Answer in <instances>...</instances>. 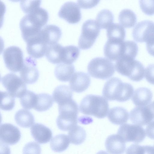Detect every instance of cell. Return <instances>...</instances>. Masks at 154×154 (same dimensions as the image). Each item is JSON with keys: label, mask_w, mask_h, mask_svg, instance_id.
I'll list each match as a JSON object with an SVG mask.
<instances>
[{"label": "cell", "mask_w": 154, "mask_h": 154, "mask_svg": "<svg viewBox=\"0 0 154 154\" xmlns=\"http://www.w3.org/2000/svg\"><path fill=\"white\" fill-rule=\"evenodd\" d=\"M49 14L45 9L39 8L27 14L21 20L20 27L22 38L27 42L37 35L48 23Z\"/></svg>", "instance_id": "cell-1"}, {"label": "cell", "mask_w": 154, "mask_h": 154, "mask_svg": "<svg viewBox=\"0 0 154 154\" xmlns=\"http://www.w3.org/2000/svg\"><path fill=\"white\" fill-rule=\"evenodd\" d=\"M134 90L131 84L123 82L120 79L114 77L106 82L102 94L104 97L108 100L123 102L131 98Z\"/></svg>", "instance_id": "cell-2"}, {"label": "cell", "mask_w": 154, "mask_h": 154, "mask_svg": "<svg viewBox=\"0 0 154 154\" xmlns=\"http://www.w3.org/2000/svg\"><path fill=\"white\" fill-rule=\"evenodd\" d=\"M109 109L108 101L99 95H87L82 99L79 105V110L82 113L99 119L105 117Z\"/></svg>", "instance_id": "cell-3"}, {"label": "cell", "mask_w": 154, "mask_h": 154, "mask_svg": "<svg viewBox=\"0 0 154 154\" xmlns=\"http://www.w3.org/2000/svg\"><path fill=\"white\" fill-rule=\"evenodd\" d=\"M59 115L56 119L58 128L64 131H69L78 122V105L71 99L58 105Z\"/></svg>", "instance_id": "cell-4"}, {"label": "cell", "mask_w": 154, "mask_h": 154, "mask_svg": "<svg viewBox=\"0 0 154 154\" xmlns=\"http://www.w3.org/2000/svg\"><path fill=\"white\" fill-rule=\"evenodd\" d=\"M115 67L119 73L132 81L139 82L144 77V66L140 62L132 57L126 56L120 57L116 61Z\"/></svg>", "instance_id": "cell-5"}, {"label": "cell", "mask_w": 154, "mask_h": 154, "mask_svg": "<svg viewBox=\"0 0 154 154\" xmlns=\"http://www.w3.org/2000/svg\"><path fill=\"white\" fill-rule=\"evenodd\" d=\"M132 34L136 42H146L147 51L154 57V22L144 20L138 23L134 28Z\"/></svg>", "instance_id": "cell-6"}, {"label": "cell", "mask_w": 154, "mask_h": 154, "mask_svg": "<svg viewBox=\"0 0 154 154\" xmlns=\"http://www.w3.org/2000/svg\"><path fill=\"white\" fill-rule=\"evenodd\" d=\"M115 67L110 60L104 57H97L92 59L89 63L88 71L92 77L106 79L113 75Z\"/></svg>", "instance_id": "cell-7"}, {"label": "cell", "mask_w": 154, "mask_h": 154, "mask_svg": "<svg viewBox=\"0 0 154 154\" xmlns=\"http://www.w3.org/2000/svg\"><path fill=\"white\" fill-rule=\"evenodd\" d=\"M100 28L96 21L90 19L83 24L78 45L81 49L90 48L93 45L99 35Z\"/></svg>", "instance_id": "cell-8"}, {"label": "cell", "mask_w": 154, "mask_h": 154, "mask_svg": "<svg viewBox=\"0 0 154 154\" xmlns=\"http://www.w3.org/2000/svg\"><path fill=\"white\" fill-rule=\"evenodd\" d=\"M3 56L5 65L8 70L13 72L20 71L24 61L22 51L20 48L9 47L4 50Z\"/></svg>", "instance_id": "cell-9"}, {"label": "cell", "mask_w": 154, "mask_h": 154, "mask_svg": "<svg viewBox=\"0 0 154 154\" xmlns=\"http://www.w3.org/2000/svg\"><path fill=\"white\" fill-rule=\"evenodd\" d=\"M144 129L137 125L125 124L119 128L117 134L126 142L139 143L146 137Z\"/></svg>", "instance_id": "cell-10"}, {"label": "cell", "mask_w": 154, "mask_h": 154, "mask_svg": "<svg viewBox=\"0 0 154 154\" xmlns=\"http://www.w3.org/2000/svg\"><path fill=\"white\" fill-rule=\"evenodd\" d=\"M1 82L8 91L15 97L20 98L27 90L24 82L13 73H9L2 77Z\"/></svg>", "instance_id": "cell-11"}, {"label": "cell", "mask_w": 154, "mask_h": 154, "mask_svg": "<svg viewBox=\"0 0 154 154\" xmlns=\"http://www.w3.org/2000/svg\"><path fill=\"white\" fill-rule=\"evenodd\" d=\"M59 17L70 24L78 23L81 20L82 15L79 7L75 3L68 2L61 7L58 13Z\"/></svg>", "instance_id": "cell-12"}, {"label": "cell", "mask_w": 154, "mask_h": 154, "mask_svg": "<svg viewBox=\"0 0 154 154\" xmlns=\"http://www.w3.org/2000/svg\"><path fill=\"white\" fill-rule=\"evenodd\" d=\"M36 66V62L32 57H27L24 60L20 75L26 83L33 84L37 81L39 73Z\"/></svg>", "instance_id": "cell-13"}, {"label": "cell", "mask_w": 154, "mask_h": 154, "mask_svg": "<svg viewBox=\"0 0 154 154\" xmlns=\"http://www.w3.org/2000/svg\"><path fill=\"white\" fill-rule=\"evenodd\" d=\"M130 118L133 123L141 126L149 124L154 119V116L148 106H138L133 109Z\"/></svg>", "instance_id": "cell-14"}, {"label": "cell", "mask_w": 154, "mask_h": 154, "mask_svg": "<svg viewBox=\"0 0 154 154\" xmlns=\"http://www.w3.org/2000/svg\"><path fill=\"white\" fill-rule=\"evenodd\" d=\"M21 137L20 132L17 127L10 123L1 125L0 139L1 142L9 145L17 143Z\"/></svg>", "instance_id": "cell-15"}, {"label": "cell", "mask_w": 154, "mask_h": 154, "mask_svg": "<svg viewBox=\"0 0 154 154\" xmlns=\"http://www.w3.org/2000/svg\"><path fill=\"white\" fill-rule=\"evenodd\" d=\"M125 41L108 40L104 48L105 56L111 61H116L124 54Z\"/></svg>", "instance_id": "cell-16"}, {"label": "cell", "mask_w": 154, "mask_h": 154, "mask_svg": "<svg viewBox=\"0 0 154 154\" xmlns=\"http://www.w3.org/2000/svg\"><path fill=\"white\" fill-rule=\"evenodd\" d=\"M39 33L27 42L28 53L31 57L35 59L42 58L44 56L48 46L41 38Z\"/></svg>", "instance_id": "cell-17"}, {"label": "cell", "mask_w": 154, "mask_h": 154, "mask_svg": "<svg viewBox=\"0 0 154 154\" xmlns=\"http://www.w3.org/2000/svg\"><path fill=\"white\" fill-rule=\"evenodd\" d=\"M91 79L88 75L82 72L74 73L69 80L71 89L77 93H81L86 90L90 84Z\"/></svg>", "instance_id": "cell-18"}, {"label": "cell", "mask_w": 154, "mask_h": 154, "mask_svg": "<svg viewBox=\"0 0 154 154\" xmlns=\"http://www.w3.org/2000/svg\"><path fill=\"white\" fill-rule=\"evenodd\" d=\"M39 35L45 43L49 45L58 42L61 37L62 32L58 26L54 25H48L42 29Z\"/></svg>", "instance_id": "cell-19"}, {"label": "cell", "mask_w": 154, "mask_h": 154, "mask_svg": "<svg viewBox=\"0 0 154 154\" xmlns=\"http://www.w3.org/2000/svg\"><path fill=\"white\" fill-rule=\"evenodd\" d=\"M30 129L32 136L36 141L40 144L48 143L52 137L51 130L42 124H35Z\"/></svg>", "instance_id": "cell-20"}, {"label": "cell", "mask_w": 154, "mask_h": 154, "mask_svg": "<svg viewBox=\"0 0 154 154\" xmlns=\"http://www.w3.org/2000/svg\"><path fill=\"white\" fill-rule=\"evenodd\" d=\"M125 142L118 134L109 136L106 138L105 146L107 151L110 154H122L126 149Z\"/></svg>", "instance_id": "cell-21"}, {"label": "cell", "mask_w": 154, "mask_h": 154, "mask_svg": "<svg viewBox=\"0 0 154 154\" xmlns=\"http://www.w3.org/2000/svg\"><path fill=\"white\" fill-rule=\"evenodd\" d=\"M152 94L151 91L146 87H140L135 90L132 98L134 104L137 106H144L151 101Z\"/></svg>", "instance_id": "cell-22"}, {"label": "cell", "mask_w": 154, "mask_h": 154, "mask_svg": "<svg viewBox=\"0 0 154 154\" xmlns=\"http://www.w3.org/2000/svg\"><path fill=\"white\" fill-rule=\"evenodd\" d=\"M128 111L122 107H116L111 108L108 114V118L112 123L122 125L126 123L129 118Z\"/></svg>", "instance_id": "cell-23"}, {"label": "cell", "mask_w": 154, "mask_h": 154, "mask_svg": "<svg viewBox=\"0 0 154 154\" xmlns=\"http://www.w3.org/2000/svg\"><path fill=\"white\" fill-rule=\"evenodd\" d=\"M75 71V68L73 65L63 63H60L56 66L54 74L59 80L66 82L70 80Z\"/></svg>", "instance_id": "cell-24"}, {"label": "cell", "mask_w": 154, "mask_h": 154, "mask_svg": "<svg viewBox=\"0 0 154 154\" xmlns=\"http://www.w3.org/2000/svg\"><path fill=\"white\" fill-rule=\"evenodd\" d=\"M72 90L69 86L60 85L54 90L52 97L54 101L58 105L72 99Z\"/></svg>", "instance_id": "cell-25"}, {"label": "cell", "mask_w": 154, "mask_h": 154, "mask_svg": "<svg viewBox=\"0 0 154 154\" xmlns=\"http://www.w3.org/2000/svg\"><path fill=\"white\" fill-rule=\"evenodd\" d=\"M14 119L17 124L19 126L28 128L34 124L35 118L32 114L25 109H20L15 113Z\"/></svg>", "instance_id": "cell-26"}, {"label": "cell", "mask_w": 154, "mask_h": 154, "mask_svg": "<svg viewBox=\"0 0 154 154\" xmlns=\"http://www.w3.org/2000/svg\"><path fill=\"white\" fill-rule=\"evenodd\" d=\"M80 53L79 48L75 46L63 47L61 54V63L68 64H72L78 58Z\"/></svg>", "instance_id": "cell-27"}, {"label": "cell", "mask_w": 154, "mask_h": 154, "mask_svg": "<svg viewBox=\"0 0 154 154\" xmlns=\"http://www.w3.org/2000/svg\"><path fill=\"white\" fill-rule=\"evenodd\" d=\"M108 40L122 42L125 37L126 31L123 27L118 23H112L107 29Z\"/></svg>", "instance_id": "cell-28"}, {"label": "cell", "mask_w": 154, "mask_h": 154, "mask_svg": "<svg viewBox=\"0 0 154 154\" xmlns=\"http://www.w3.org/2000/svg\"><path fill=\"white\" fill-rule=\"evenodd\" d=\"M70 141L69 137L63 134H59L54 137L51 140L50 145L54 152H60L66 150L68 147Z\"/></svg>", "instance_id": "cell-29"}, {"label": "cell", "mask_w": 154, "mask_h": 154, "mask_svg": "<svg viewBox=\"0 0 154 154\" xmlns=\"http://www.w3.org/2000/svg\"><path fill=\"white\" fill-rule=\"evenodd\" d=\"M63 47L61 45L57 43L48 45L45 54L48 60L54 64L61 63Z\"/></svg>", "instance_id": "cell-30"}, {"label": "cell", "mask_w": 154, "mask_h": 154, "mask_svg": "<svg viewBox=\"0 0 154 154\" xmlns=\"http://www.w3.org/2000/svg\"><path fill=\"white\" fill-rule=\"evenodd\" d=\"M119 20L121 25L126 28H131L136 24L137 18L136 14L131 10L124 9L120 13Z\"/></svg>", "instance_id": "cell-31"}, {"label": "cell", "mask_w": 154, "mask_h": 154, "mask_svg": "<svg viewBox=\"0 0 154 154\" xmlns=\"http://www.w3.org/2000/svg\"><path fill=\"white\" fill-rule=\"evenodd\" d=\"M54 101L51 95L46 93L37 94L36 104L33 109L38 112H43L49 109L53 104Z\"/></svg>", "instance_id": "cell-32"}, {"label": "cell", "mask_w": 154, "mask_h": 154, "mask_svg": "<svg viewBox=\"0 0 154 154\" xmlns=\"http://www.w3.org/2000/svg\"><path fill=\"white\" fill-rule=\"evenodd\" d=\"M68 137L71 143L75 145H79L85 140L86 134L82 127L76 125L69 131Z\"/></svg>", "instance_id": "cell-33"}, {"label": "cell", "mask_w": 154, "mask_h": 154, "mask_svg": "<svg viewBox=\"0 0 154 154\" xmlns=\"http://www.w3.org/2000/svg\"><path fill=\"white\" fill-rule=\"evenodd\" d=\"M114 20L112 13L107 9H103L98 14L96 21L100 28L107 29L112 23Z\"/></svg>", "instance_id": "cell-34"}, {"label": "cell", "mask_w": 154, "mask_h": 154, "mask_svg": "<svg viewBox=\"0 0 154 154\" xmlns=\"http://www.w3.org/2000/svg\"><path fill=\"white\" fill-rule=\"evenodd\" d=\"M22 107L26 109H30L34 107L37 101V94L29 90H26L20 98Z\"/></svg>", "instance_id": "cell-35"}, {"label": "cell", "mask_w": 154, "mask_h": 154, "mask_svg": "<svg viewBox=\"0 0 154 154\" xmlns=\"http://www.w3.org/2000/svg\"><path fill=\"white\" fill-rule=\"evenodd\" d=\"M0 109L5 111L13 109L15 106L14 97L8 92L1 91Z\"/></svg>", "instance_id": "cell-36"}, {"label": "cell", "mask_w": 154, "mask_h": 154, "mask_svg": "<svg viewBox=\"0 0 154 154\" xmlns=\"http://www.w3.org/2000/svg\"><path fill=\"white\" fill-rule=\"evenodd\" d=\"M42 0H21L20 6L25 13L28 14L40 8Z\"/></svg>", "instance_id": "cell-37"}, {"label": "cell", "mask_w": 154, "mask_h": 154, "mask_svg": "<svg viewBox=\"0 0 154 154\" xmlns=\"http://www.w3.org/2000/svg\"><path fill=\"white\" fill-rule=\"evenodd\" d=\"M127 153H154V147L149 146H141L137 144L131 145L126 151Z\"/></svg>", "instance_id": "cell-38"}, {"label": "cell", "mask_w": 154, "mask_h": 154, "mask_svg": "<svg viewBox=\"0 0 154 154\" xmlns=\"http://www.w3.org/2000/svg\"><path fill=\"white\" fill-rule=\"evenodd\" d=\"M140 8L146 14L154 15V0H139Z\"/></svg>", "instance_id": "cell-39"}, {"label": "cell", "mask_w": 154, "mask_h": 154, "mask_svg": "<svg viewBox=\"0 0 154 154\" xmlns=\"http://www.w3.org/2000/svg\"><path fill=\"white\" fill-rule=\"evenodd\" d=\"M41 149L39 144L34 142H30L26 144L23 149V153H41Z\"/></svg>", "instance_id": "cell-40"}, {"label": "cell", "mask_w": 154, "mask_h": 154, "mask_svg": "<svg viewBox=\"0 0 154 154\" xmlns=\"http://www.w3.org/2000/svg\"><path fill=\"white\" fill-rule=\"evenodd\" d=\"M100 0H77V3L81 8L91 9L97 5Z\"/></svg>", "instance_id": "cell-41"}, {"label": "cell", "mask_w": 154, "mask_h": 154, "mask_svg": "<svg viewBox=\"0 0 154 154\" xmlns=\"http://www.w3.org/2000/svg\"><path fill=\"white\" fill-rule=\"evenodd\" d=\"M145 77L149 83L154 85V64H149L146 67Z\"/></svg>", "instance_id": "cell-42"}, {"label": "cell", "mask_w": 154, "mask_h": 154, "mask_svg": "<svg viewBox=\"0 0 154 154\" xmlns=\"http://www.w3.org/2000/svg\"><path fill=\"white\" fill-rule=\"evenodd\" d=\"M146 132L147 136L149 138L154 140V121H152L147 125Z\"/></svg>", "instance_id": "cell-43"}, {"label": "cell", "mask_w": 154, "mask_h": 154, "mask_svg": "<svg viewBox=\"0 0 154 154\" xmlns=\"http://www.w3.org/2000/svg\"><path fill=\"white\" fill-rule=\"evenodd\" d=\"M152 113L154 116V101L148 105Z\"/></svg>", "instance_id": "cell-44"}, {"label": "cell", "mask_w": 154, "mask_h": 154, "mask_svg": "<svg viewBox=\"0 0 154 154\" xmlns=\"http://www.w3.org/2000/svg\"><path fill=\"white\" fill-rule=\"evenodd\" d=\"M10 1L13 2H17L20 1L21 0H9Z\"/></svg>", "instance_id": "cell-45"}, {"label": "cell", "mask_w": 154, "mask_h": 154, "mask_svg": "<svg viewBox=\"0 0 154 154\" xmlns=\"http://www.w3.org/2000/svg\"><path fill=\"white\" fill-rule=\"evenodd\" d=\"M153 146H154V145Z\"/></svg>", "instance_id": "cell-46"}]
</instances>
